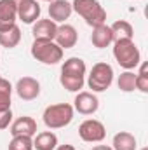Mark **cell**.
<instances>
[{"label":"cell","instance_id":"1","mask_svg":"<svg viewBox=\"0 0 148 150\" xmlns=\"http://www.w3.org/2000/svg\"><path fill=\"white\" fill-rule=\"evenodd\" d=\"M113 58L124 70H134L141 63V52L132 38L113 40Z\"/></svg>","mask_w":148,"mask_h":150},{"label":"cell","instance_id":"2","mask_svg":"<svg viewBox=\"0 0 148 150\" xmlns=\"http://www.w3.org/2000/svg\"><path fill=\"white\" fill-rule=\"evenodd\" d=\"M72 9L92 28L106 23V11L98 0H73Z\"/></svg>","mask_w":148,"mask_h":150},{"label":"cell","instance_id":"3","mask_svg":"<svg viewBox=\"0 0 148 150\" xmlns=\"http://www.w3.org/2000/svg\"><path fill=\"white\" fill-rule=\"evenodd\" d=\"M73 115L75 110L70 103H54L44 110L42 120L49 129H61L73 120Z\"/></svg>","mask_w":148,"mask_h":150},{"label":"cell","instance_id":"4","mask_svg":"<svg viewBox=\"0 0 148 150\" xmlns=\"http://www.w3.org/2000/svg\"><path fill=\"white\" fill-rule=\"evenodd\" d=\"M32 56L44 65H58L63 59V49L54 40H33Z\"/></svg>","mask_w":148,"mask_h":150},{"label":"cell","instance_id":"5","mask_svg":"<svg viewBox=\"0 0 148 150\" xmlns=\"http://www.w3.org/2000/svg\"><path fill=\"white\" fill-rule=\"evenodd\" d=\"M113 82V68L111 65L99 61L91 68V74L87 77V86L92 89V93H103L106 91Z\"/></svg>","mask_w":148,"mask_h":150},{"label":"cell","instance_id":"6","mask_svg":"<svg viewBox=\"0 0 148 150\" xmlns=\"http://www.w3.org/2000/svg\"><path fill=\"white\" fill-rule=\"evenodd\" d=\"M78 136L85 143H101L106 138V127L98 119H85L78 126Z\"/></svg>","mask_w":148,"mask_h":150},{"label":"cell","instance_id":"7","mask_svg":"<svg viewBox=\"0 0 148 150\" xmlns=\"http://www.w3.org/2000/svg\"><path fill=\"white\" fill-rule=\"evenodd\" d=\"M72 107H73V110H77L82 115H92V113L98 112V108H99V100H98V96L94 93L78 91Z\"/></svg>","mask_w":148,"mask_h":150},{"label":"cell","instance_id":"8","mask_svg":"<svg viewBox=\"0 0 148 150\" xmlns=\"http://www.w3.org/2000/svg\"><path fill=\"white\" fill-rule=\"evenodd\" d=\"M16 2V11H18V19H21L26 25H33L37 19H40V5L37 0H14Z\"/></svg>","mask_w":148,"mask_h":150},{"label":"cell","instance_id":"9","mask_svg":"<svg viewBox=\"0 0 148 150\" xmlns=\"http://www.w3.org/2000/svg\"><path fill=\"white\" fill-rule=\"evenodd\" d=\"M14 91L18 93V96L25 101H33L37 100L40 94V82L33 77H21L16 82Z\"/></svg>","mask_w":148,"mask_h":150},{"label":"cell","instance_id":"10","mask_svg":"<svg viewBox=\"0 0 148 150\" xmlns=\"http://www.w3.org/2000/svg\"><path fill=\"white\" fill-rule=\"evenodd\" d=\"M9 131L12 136H32L33 138L37 134V120L33 117L23 115L9 126Z\"/></svg>","mask_w":148,"mask_h":150},{"label":"cell","instance_id":"11","mask_svg":"<svg viewBox=\"0 0 148 150\" xmlns=\"http://www.w3.org/2000/svg\"><path fill=\"white\" fill-rule=\"evenodd\" d=\"M77 40H78V33L75 30V26L72 25H59L58 30H56V37H54V42L65 51V49H72L77 45Z\"/></svg>","mask_w":148,"mask_h":150},{"label":"cell","instance_id":"12","mask_svg":"<svg viewBox=\"0 0 148 150\" xmlns=\"http://www.w3.org/2000/svg\"><path fill=\"white\" fill-rule=\"evenodd\" d=\"M73 9L72 4L68 0H52L49 2V19H52L56 25L58 23H65L70 16H72Z\"/></svg>","mask_w":148,"mask_h":150},{"label":"cell","instance_id":"13","mask_svg":"<svg viewBox=\"0 0 148 150\" xmlns=\"http://www.w3.org/2000/svg\"><path fill=\"white\" fill-rule=\"evenodd\" d=\"M56 30H58V25L52 19H37L32 28L33 40H54Z\"/></svg>","mask_w":148,"mask_h":150},{"label":"cell","instance_id":"14","mask_svg":"<svg viewBox=\"0 0 148 150\" xmlns=\"http://www.w3.org/2000/svg\"><path fill=\"white\" fill-rule=\"evenodd\" d=\"M18 11L14 0H0V32L16 25Z\"/></svg>","mask_w":148,"mask_h":150},{"label":"cell","instance_id":"15","mask_svg":"<svg viewBox=\"0 0 148 150\" xmlns=\"http://www.w3.org/2000/svg\"><path fill=\"white\" fill-rule=\"evenodd\" d=\"M113 40H115L113 32H111V28L106 25V23L92 28L91 42H92V45H94V47H98V49H105V47H108V45L113 44Z\"/></svg>","mask_w":148,"mask_h":150},{"label":"cell","instance_id":"16","mask_svg":"<svg viewBox=\"0 0 148 150\" xmlns=\"http://www.w3.org/2000/svg\"><path fill=\"white\" fill-rule=\"evenodd\" d=\"M111 149L113 150H136L138 149V142L136 136L129 131H120L113 136L111 142Z\"/></svg>","mask_w":148,"mask_h":150},{"label":"cell","instance_id":"17","mask_svg":"<svg viewBox=\"0 0 148 150\" xmlns=\"http://www.w3.org/2000/svg\"><path fill=\"white\" fill-rule=\"evenodd\" d=\"M58 147V136L52 131L37 133L33 138V150H54Z\"/></svg>","mask_w":148,"mask_h":150},{"label":"cell","instance_id":"18","mask_svg":"<svg viewBox=\"0 0 148 150\" xmlns=\"http://www.w3.org/2000/svg\"><path fill=\"white\" fill-rule=\"evenodd\" d=\"M87 72V67H85V61L82 58H68L63 67H61V74L63 75H77V77H85Z\"/></svg>","mask_w":148,"mask_h":150},{"label":"cell","instance_id":"19","mask_svg":"<svg viewBox=\"0 0 148 150\" xmlns=\"http://www.w3.org/2000/svg\"><path fill=\"white\" fill-rule=\"evenodd\" d=\"M21 42V30L18 25L7 28V30H2L0 32V45L5 47V49H14L18 44Z\"/></svg>","mask_w":148,"mask_h":150},{"label":"cell","instance_id":"20","mask_svg":"<svg viewBox=\"0 0 148 150\" xmlns=\"http://www.w3.org/2000/svg\"><path fill=\"white\" fill-rule=\"evenodd\" d=\"M110 28H111V32H113L115 40H117V38H132V40H134V28H132V25H131L129 21H125V19L115 21Z\"/></svg>","mask_w":148,"mask_h":150},{"label":"cell","instance_id":"21","mask_svg":"<svg viewBox=\"0 0 148 150\" xmlns=\"http://www.w3.org/2000/svg\"><path fill=\"white\" fill-rule=\"evenodd\" d=\"M59 84L70 91V93H78L84 84H85V77H77V75H59Z\"/></svg>","mask_w":148,"mask_h":150},{"label":"cell","instance_id":"22","mask_svg":"<svg viewBox=\"0 0 148 150\" xmlns=\"http://www.w3.org/2000/svg\"><path fill=\"white\" fill-rule=\"evenodd\" d=\"M117 86L122 93H132L136 91V74L132 70H125L118 75V80H117Z\"/></svg>","mask_w":148,"mask_h":150},{"label":"cell","instance_id":"23","mask_svg":"<svg viewBox=\"0 0 148 150\" xmlns=\"http://www.w3.org/2000/svg\"><path fill=\"white\" fill-rule=\"evenodd\" d=\"M11 96H12V86L7 79L0 77V112L11 108Z\"/></svg>","mask_w":148,"mask_h":150},{"label":"cell","instance_id":"24","mask_svg":"<svg viewBox=\"0 0 148 150\" xmlns=\"http://www.w3.org/2000/svg\"><path fill=\"white\" fill-rule=\"evenodd\" d=\"M9 150H33L32 136H12L9 142Z\"/></svg>","mask_w":148,"mask_h":150},{"label":"cell","instance_id":"25","mask_svg":"<svg viewBox=\"0 0 148 150\" xmlns=\"http://www.w3.org/2000/svg\"><path fill=\"white\" fill-rule=\"evenodd\" d=\"M140 72L136 74V89L141 93H148V65L140 63Z\"/></svg>","mask_w":148,"mask_h":150},{"label":"cell","instance_id":"26","mask_svg":"<svg viewBox=\"0 0 148 150\" xmlns=\"http://www.w3.org/2000/svg\"><path fill=\"white\" fill-rule=\"evenodd\" d=\"M12 124V110H2L0 112V131L7 129L9 126Z\"/></svg>","mask_w":148,"mask_h":150},{"label":"cell","instance_id":"27","mask_svg":"<svg viewBox=\"0 0 148 150\" xmlns=\"http://www.w3.org/2000/svg\"><path fill=\"white\" fill-rule=\"evenodd\" d=\"M54 150H75L73 145H68V143H65V145H58Z\"/></svg>","mask_w":148,"mask_h":150},{"label":"cell","instance_id":"28","mask_svg":"<svg viewBox=\"0 0 148 150\" xmlns=\"http://www.w3.org/2000/svg\"><path fill=\"white\" fill-rule=\"evenodd\" d=\"M91 150H113V149L108 147V145H96V147H92Z\"/></svg>","mask_w":148,"mask_h":150},{"label":"cell","instance_id":"29","mask_svg":"<svg viewBox=\"0 0 148 150\" xmlns=\"http://www.w3.org/2000/svg\"><path fill=\"white\" fill-rule=\"evenodd\" d=\"M42 2H52V0H42Z\"/></svg>","mask_w":148,"mask_h":150},{"label":"cell","instance_id":"30","mask_svg":"<svg viewBox=\"0 0 148 150\" xmlns=\"http://www.w3.org/2000/svg\"><path fill=\"white\" fill-rule=\"evenodd\" d=\"M141 150H148V149H147V147H143V149H141Z\"/></svg>","mask_w":148,"mask_h":150}]
</instances>
